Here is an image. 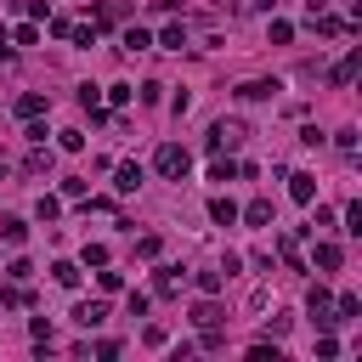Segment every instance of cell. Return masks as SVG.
<instances>
[{"label":"cell","mask_w":362,"mask_h":362,"mask_svg":"<svg viewBox=\"0 0 362 362\" xmlns=\"http://www.w3.org/2000/svg\"><path fill=\"white\" fill-rule=\"evenodd\" d=\"M153 170H158L164 181H187V170H192V153H187L181 141H164V147L153 153Z\"/></svg>","instance_id":"6da1fadb"},{"label":"cell","mask_w":362,"mask_h":362,"mask_svg":"<svg viewBox=\"0 0 362 362\" xmlns=\"http://www.w3.org/2000/svg\"><path fill=\"white\" fill-rule=\"evenodd\" d=\"M243 136H249V130H243V119H215V124H209V141H204V147H209V153H232V147H238Z\"/></svg>","instance_id":"7a4b0ae2"},{"label":"cell","mask_w":362,"mask_h":362,"mask_svg":"<svg viewBox=\"0 0 362 362\" xmlns=\"http://www.w3.org/2000/svg\"><path fill=\"white\" fill-rule=\"evenodd\" d=\"M305 311L317 317V328H334V322H339V317H334V300H328V288H322V283L305 294Z\"/></svg>","instance_id":"3957f363"},{"label":"cell","mask_w":362,"mask_h":362,"mask_svg":"<svg viewBox=\"0 0 362 362\" xmlns=\"http://www.w3.org/2000/svg\"><path fill=\"white\" fill-rule=\"evenodd\" d=\"M356 74H362V45H351V51H345V57L328 68V79H334V85H351Z\"/></svg>","instance_id":"277c9868"},{"label":"cell","mask_w":362,"mask_h":362,"mask_svg":"<svg viewBox=\"0 0 362 362\" xmlns=\"http://www.w3.org/2000/svg\"><path fill=\"white\" fill-rule=\"evenodd\" d=\"M74 322H79V328H102V322H107V300H79V305H74Z\"/></svg>","instance_id":"5b68a950"},{"label":"cell","mask_w":362,"mask_h":362,"mask_svg":"<svg viewBox=\"0 0 362 362\" xmlns=\"http://www.w3.org/2000/svg\"><path fill=\"white\" fill-rule=\"evenodd\" d=\"M311 23H317V34H328V40H339V34H351V28H356L351 17H334V11H311Z\"/></svg>","instance_id":"8992f818"},{"label":"cell","mask_w":362,"mask_h":362,"mask_svg":"<svg viewBox=\"0 0 362 362\" xmlns=\"http://www.w3.org/2000/svg\"><path fill=\"white\" fill-rule=\"evenodd\" d=\"M192 322H198V328H221V322H226V311L215 305V294H204V300L192 305Z\"/></svg>","instance_id":"52a82bcc"},{"label":"cell","mask_w":362,"mask_h":362,"mask_svg":"<svg viewBox=\"0 0 362 362\" xmlns=\"http://www.w3.org/2000/svg\"><path fill=\"white\" fill-rule=\"evenodd\" d=\"M288 198H294V204H311V198H317V175L294 170V175H288Z\"/></svg>","instance_id":"ba28073f"},{"label":"cell","mask_w":362,"mask_h":362,"mask_svg":"<svg viewBox=\"0 0 362 362\" xmlns=\"http://www.w3.org/2000/svg\"><path fill=\"white\" fill-rule=\"evenodd\" d=\"M272 90H283V85H277V79H243V85H238V96H243V102H266Z\"/></svg>","instance_id":"9c48e42d"},{"label":"cell","mask_w":362,"mask_h":362,"mask_svg":"<svg viewBox=\"0 0 362 362\" xmlns=\"http://www.w3.org/2000/svg\"><path fill=\"white\" fill-rule=\"evenodd\" d=\"M23 238H28V221H23V215H0V243H11V249H17Z\"/></svg>","instance_id":"30bf717a"},{"label":"cell","mask_w":362,"mask_h":362,"mask_svg":"<svg viewBox=\"0 0 362 362\" xmlns=\"http://www.w3.org/2000/svg\"><path fill=\"white\" fill-rule=\"evenodd\" d=\"M40 113H45V96L40 90H23L17 96V119H40Z\"/></svg>","instance_id":"8fae6325"},{"label":"cell","mask_w":362,"mask_h":362,"mask_svg":"<svg viewBox=\"0 0 362 362\" xmlns=\"http://www.w3.org/2000/svg\"><path fill=\"white\" fill-rule=\"evenodd\" d=\"M113 187H119V192H136V187H141V164H119V170H113Z\"/></svg>","instance_id":"7c38bea8"},{"label":"cell","mask_w":362,"mask_h":362,"mask_svg":"<svg viewBox=\"0 0 362 362\" xmlns=\"http://www.w3.org/2000/svg\"><path fill=\"white\" fill-rule=\"evenodd\" d=\"M209 221H215V226H232V221H238V204H232V198H209Z\"/></svg>","instance_id":"4fadbf2b"},{"label":"cell","mask_w":362,"mask_h":362,"mask_svg":"<svg viewBox=\"0 0 362 362\" xmlns=\"http://www.w3.org/2000/svg\"><path fill=\"white\" fill-rule=\"evenodd\" d=\"M339 260H345L339 243H317V272H339Z\"/></svg>","instance_id":"5bb4252c"},{"label":"cell","mask_w":362,"mask_h":362,"mask_svg":"<svg viewBox=\"0 0 362 362\" xmlns=\"http://www.w3.org/2000/svg\"><path fill=\"white\" fill-rule=\"evenodd\" d=\"M243 221H249V226H272V198H255V204L243 209Z\"/></svg>","instance_id":"9a60e30c"},{"label":"cell","mask_w":362,"mask_h":362,"mask_svg":"<svg viewBox=\"0 0 362 362\" xmlns=\"http://www.w3.org/2000/svg\"><path fill=\"white\" fill-rule=\"evenodd\" d=\"M277 255H283V260H288L294 272H305V266H300V232H288V238H277Z\"/></svg>","instance_id":"2e32d148"},{"label":"cell","mask_w":362,"mask_h":362,"mask_svg":"<svg viewBox=\"0 0 362 362\" xmlns=\"http://www.w3.org/2000/svg\"><path fill=\"white\" fill-rule=\"evenodd\" d=\"M153 288H158V294H175V288H181V272H175V266H158V272H153Z\"/></svg>","instance_id":"e0dca14e"},{"label":"cell","mask_w":362,"mask_h":362,"mask_svg":"<svg viewBox=\"0 0 362 362\" xmlns=\"http://www.w3.org/2000/svg\"><path fill=\"white\" fill-rule=\"evenodd\" d=\"M249 362H283L277 339H255V345H249Z\"/></svg>","instance_id":"ac0fdd59"},{"label":"cell","mask_w":362,"mask_h":362,"mask_svg":"<svg viewBox=\"0 0 362 362\" xmlns=\"http://www.w3.org/2000/svg\"><path fill=\"white\" fill-rule=\"evenodd\" d=\"M45 170H51V147L34 141V153H28V175H45Z\"/></svg>","instance_id":"d6986e66"},{"label":"cell","mask_w":362,"mask_h":362,"mask_svg":"<svg viewBox=\"0 0 362 362\" xmlns=\"http://www.w3.org/2000/svg\"><path fill=\"white\" fill-rule=\"evenodd\" d=\"M51 277H57L62 288H79V266H74V260H57V266H51Z\"/></svg>","instance_id":"ffe728a7"},{"label":"cell","mask_w":362,"mask_h":362,"mask_svg":"<svg viewBox=\"0 0 362 362\" xmlns=\"http://www.w3.org/2000/svg\"><path fill=\"white\" fill-rule=\"evenodd\" d=\"M158 45H164V51H181V45H187V28H181V23H170V28L158 34Z\"/></svg>","instance_id":"44dd1931"},{"label":"cell","mask_w":362,"mask_h":362,"mask_svg":"<svg viewBox=\"0 0 362 362\" xmlns=\"http://www.w3.org/2000/svg\"><path fill=\"white\" fill-rule=\"evenodd\" d=\"M238 175V164L226 158V153H215V164H209V181H232Z\"/></svg>","instance_id":"7402d4cb"},{"label":"cell","mask_w":362,"mask_h":362,"mask_svg":"<svg viewBox=\"0 0 362 362\" xmlns=\"http://www.w3.org/2000/svg\"><path fill=\"white\" fill-rule=\"evenodd\" d=\"M34 215H40V221H45V226H51V221H57V215H62V204H57V198H51V192H40V204H34Z\"/></svg>","instance_id":"603a6c76"},{"label":"cell","mask_w":362,"mask_h":362,"mask_svg":"<svg viewBox=\"0 0 362 362\" xmlns=\"http://www.w3.org/2000/svg\"><path fill=\"white\" fill-rule=\"evenodd\" d=\"M192 283H198V294H221V283H226V272H198Z\"/></svg>","instance_id":"cb8c5ba5"},{"label":"cell","mask_w":362,"mask_h":362,"mask_svg":"<svg viewBox=\"0 0 362 362\" xmlns=\"http://www.w3.org/2000/svg\"><path fill=\"white\" fill-rule=\"evenodd\" d=\"M356 311H362V300H356V294H339V300H334V317H339V322H351Z\"/></svg>","instance_id":"d4e9b609"},{"label":"cell","mask_w":362,"mask_h":362,"mask_svg":"<svg viewBox=\"0 0 362 362\" xmlns=\"http://www.w3.org/2000/svg\"><path fill=\"white\" fill-rule=\"evenodd\" d=\"M266 34H272V45H288V40H294V23H283V17H272V28H266Z\"/></svg>","instance_id":"484cf974"},{"label":"cell","mask_w":362,"mask_h":362,"mask_svg":"<svg viewBox=\"0 0 362 362\" xmlns=\"http://www.w3.org/2000/svg\"><path fill=\"white\" fill-rule=\"evenodd\" d=\"M147 45H153L147 28H124V51H147Z\"/></svg>","instance_id":"4316f807"},{"label":"cell","mask_w":362,"mask_h":362,"mask_svg":"<svg viewBox=\"0 0 362 362\" xmlns=\"http://www.w3.org/2000/svg\"><path fill=\"white\" fill-rule=\"evenodd\" d=\"M339 232H351V238H362V204H345V226Z\"/></svg>","instance_id":"83f0119b"},{"label":"cell","mask_w":362,"mask_h":362,"mask_svg":"<svg viewBox=\"0 0 362 362\" xmlns=\"http://www.w3.org/2000/svg\"><path fill=\"white\" fill-rule=\"evenodd\" d=\"M0 305H28V288H23V283H6V288H0Z\"/></svg>","instance_id":"f1b7e54d"},{"label":"cell","mask_w":362,"mask_h":362,"mask_svg":"<svg viewBox=\"0 0 362 362\" xmlns=\"http://www.w3.org/2000/svg\"><path fill=\"white\" fill-rule=\"evenodd\" d=\"M11 45H40V23H23V28L11 34Z\"/></svg>","instance_id":"f546056e"},{"label":"cell","mask_w":362,"mask_h":362,"mask_svg":"<svg viewBox=\"0 0 362 362\" xmlns=\"http://www.w3.org/2000/svg\"><path fill=\"white\" fill-rule=\"evenodd\" d=\"M57 147H62V153H79L85 136H79V130H57Z\"/></svg>","instance_id":"4dcf8cb0"},{"label":"cell","mask_w":362,"mask_h":362,"mask_svg":"<svg viewBox=\"0 0 362 362\" xmlns=\"http://www.w3.org/2000/svg\"><path fill=\"white\" fill-rule=\"evenodd\" d=\"M6 277H11V283H28V277H34V266H28V260H23V255H17V260H11V266H6Z\"/></svg>","instance_id":"1f68e13d"},{"label":"cell","mask_w":362,"mask_h":362,"mask_svg":"<svg viewBox=\"0 0 362 362\" xmlns=\"http://www.w3.org/2000/svg\"><path fill=\"white\" fill-rule=\"evenodd\" d=\"M96 288H102V294H119V288H124V272H102Z\"/></svg>","instance_id":"d6a6232c"},{"label":"cell","mask_w":362,"mask_h":362,"mask_svg":"<svg viewBox=\"0 0 362 362\" xmlns=\"http://www.w3.org/2000/svg\"><path fill=\"white\" fill-rule=\"evenodd\" d=\"M90 23H96V28H113V23H119V6H96V17H90Z\"/></svg>","instance_id":"836d02e7"},{"label":"cell","mask_w":362,"mask_h":362,"mask_svg":"<svg viewBox=\"0 0 362 362\" xmlns=\"http://www.w3.org/2000/svg\"><path fill=\"white\" fill-rule=\"evenodd\" d=\"M68 40H74V45H96V23H85V28H68Z\"/></svg>","instance_id":"e575fe53"},{"label":"cell","mask_w":362,"mask_h":362,"mask_svg":"<svg viewBox=\"0 0 362 362\" xmlns=\"http://www.w3.org/2000/svg\"><path fill=\"white\" fill-rule=\"evenodd\" d=\"M136 255H141V260H158V238H153V232H147V238H136Z\"/></svg>","instance_id":"d590c367"},{"label":"cell","mask_w":362,"mask_h":362,"mask_svg":"<svg viewBox=\"0 0 362 362\" xmlns=\"http://www.w3.org/2000/svg\"><path fill=\"white\" fill-rule=\"evenodd\" d=\"M28 334H34V345H51V322H45V317H34V322H28Z\"/></svg>","instance_id":"8d00e7d4"},{"label":"cell","mask_w":362,"mask_h":362,"mask_svg":"<svg viewBox=\"0 0 362 362\" xmlns=\"http://www.w3.org/2000/svg\"><path fill=\"white\" fill-rule=\"evenodd\" d=\"M85 351H90V356H102V362H107V356H119V339H96V345H85Z\"/></svg>","instance_id":"74e56055"},{"label":"cell","mask_w":362,"mask_h":362,"mask_svg":"<svg viewBox=\"0 0 362 362\" xmlns=\"http://www.w3.org/2000/svg\"><path fill=\"white\" fill-rule=\"evenodd\" d=\"M334 147H345V153H356V130L345 124V130H334Z\"/></svg>","instance_id":"f35d334b"},{"label":"cell","mask_w":362,"mask_h":362,"mask_svg":"<svg viewBox=\"0 0 362 362\" xmlns=\"http://www.w3.org/2000/svg\"><path fill=\"white\" fill-rule=\"evenodd\" d=\"M85 266H107V249L102 243H85Z\"/></svg>","instance_id":"ab89813d"},{"label":"cell","mask_w":362,"mask_h":362,"mask_svg":"<svg viewBox=\"0 0 362 362\" xmlns=\"http://www.w3.org/2000/svg\"><path fill=\"white\" fill-rule=\"evenodd\" d=\"M198 345H204V351H221V345H226V334H221V328H204V339H198Z\"/></svg>","instance_id":"60d3db41"},{"label":"cell","mask_w":362,"mask_h":362,"mask_svg":"<svg viewBox=\"0 0 362 362\" xmlns=\"http://www.w3.org/2000/svg\"><path fill=\"white\" fill-rule=\"evenodd\" d=\"M317 356H339V339H334L328 328H322V339H317Z\"/></svg>","instance_id":"b9f144b4"},{"label":"cell","mask_w":362,"mask_h":362,"mask_svg":"<svg viewBox=\"0 0 362 362\" xmlns=\"http://www.w3.org/2000/svg\"><path fill=\"white\" fill-rule=\"evenodd\" d=\"M11 51H17V45H11V34L0 28V62H11Z\"/></svg>","instance_id":"7bdbcfd3"},{"label":"cell","mask_w":362,"mask_h":362,"mask_svg":"<svg viewBox=\"0 0 362 362\" xmlns=\"http://www.w3.org/2000/svg\"><path fill=\"white\" fill-rule=\"evenodd\" d=\"M249 11H272V0H249Z\"/></svg>","instance_id":"ee69618b"},{"label":"cell","mask_w":362,"mask_h":362,"mask_svg":"<svg viewBox=\"0 0 362 362\" xmlns=\"http://www.w3.org/2000/svg\"><path fill=\"white\" fill-rule=\"evenodd\" d=\"M305 11H328V0H305Z\"/></svg>","instance_id":"f6af8a7d"},{"label":"cell","mask_w":362,"mask_h":362,"mask_svg":"<svg viewBox=\"0 0 362 362\" xmlns=\"http://www.w3.org/2000/svg\"><path fill=\"white\" fill-rule=\"evenodd\" d=\"M0 175H6V153H0Z\"/></svg>","instance_id":"bcb514c9"}]
</instances>
